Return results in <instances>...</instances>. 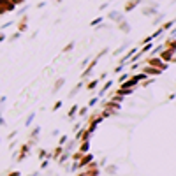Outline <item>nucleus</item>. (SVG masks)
Returning a JSON list of instances; mask_svg holds the SVG:
<instances>
[{
    "mask_svg": "<svg viewBox=\"0 0 176 176\" xmlns=\"http://www.w3.org/2000/svg\"><path fill=\"white\" fill-rule=\"evenodd\" d=\"M88 109H90V107H88V106H83V107H78V111H79L78 115H79L81 118H85V116H86V113H88Z\"/></svg>",
    "mask_w": 176,
    "mask_h": 176,
    "instance_id": "obj_22",
    "label": "nucleus"
},
{
    "mask_svg": "<svg viewBox=\"0 0 176 176\" xmlns=\"http://www.w3.org/2000/svg\"><path fill=\"white\" fill-rule=\"evenodd\" d=\"M123 67H125V65H123V63H120V65H118V67H116V69H115L113 72H115V74H122V71H123Z\"/></svg>",
    "mask_w": 176,
    "mask_h": 176,
    "instance_id": "obj_32",
    "label": "nucleus"
},
{
    "mask_svg": "<svg viewBox=\"0 0 176 176\" xmlns=\"http://www.w3.org/2000/svg\"><path fill=\"white\" fill-rule=\"evenodd\" d=\"M27 23H28V16H21V19H19V23H18V30L23 34L25 30H27Z\"/></svg>",
    "mask_w": 176,
    "mask_h": 176,
    "instance_id": "obj_12",
    "label": "nucleus"
},
{
    "mask_svg": "<svg viewBox=\"0 0 176 176\" xmlns=\"http://www.w3.org/2000/svg\"><path fill=\"white\" fill-rule=\"evenodd\" d=\"M164 18H166V14H164V12H157V16L151 19V21H153V25H162Z\"/></svg>",
    "mask_w": 176,
    "mask_h": 176,
    "instance_id": "obj_18",
    "label": "nucleus"
},
{
    "mask_svg": "<svg viewBox=\"0 0 176 176\" xmlns=\"http://www.w3.org/2000/svg\"><path fill=\"white\" fill-rule=\"evenodd\" d=\"M55 2H56V4H62V2H63V0H55Z\"/></svg>",
    "mask_w": 176,
    "mask_h": 176,
    "instance_id": "obj_44",
    "label": "nucleus"
},
{
    "mask_svg": "<svg viewBox=\"0 0 176 176\" xmlns=\"http://www.w3.org/2000/svg\"><path fill=\"white\" fill-rule=\"evenodd\" d=\"M88 150H90V143H88V141H81L78 151H81V153H88Z\"/></svg>",
    "mask_w": 176,
    "mask_h": 176,
    "instance_id": "obj_19",
    "label": "nucleus"
},
{
    "mask_svg": "<svg viewBox=\"0 0 176 176\" xmlns=\"http://www.w3.org/2000/svg\"><path fill=\"white\" fill-rule=\"evenodd\" d=\"M62 151H63V146H60V144H58V148H55V150H53V151L50 153V159L56 160V159H58V157L62 155Z\"/></svg>",
    "mask_w": 176,
    "mask_h": 176,
    "instance_id": "obj_15",
    "label": "nucleus"
},
{
    "mask_svg": "<svg viewBox=\"0 0 176 176\" xmlns=\"http://www.w3.org/2000/svg\"><path fill=\"white\" fill-rule=\"evenodd\" d=\"M116 25H118V30H120V32H123V34H129V32H130V25H129V21L122 19L120 23H116Z\"/></svg>",
    "mask_w": 176,
    "mask_h": 176,
    "instance_id": "obj_11",
    "label": "nucleus"
},
{
    "mask_svg": "<svg viewBox=\"0 0 176 176\" xmlns=\"http://www.w3.org/2000/svg\"><path fill=\"white\" fill-rule=\"evenodd\" d=\"M34 118H35V115H34V113H32V115H30V116H28V118H27V127H28V125H30V123H32V122H34Z\"/></svg>",
    "mask_w": 176,
    "mask_h": 176,
    "instance_id": "obj_36",
    "label": "nucleus"
},
{
    "mask_svg": "<svg viewBox=\"0 0 176 176\" xmlns=\"http://www.w3.org/2000/svg\"><path fill=\"white\" fill-rule=\"evenodd\" d=\"M141 12H143L144 16L157 14V4H155V2H151V6H150V7H143V9H141Z\"/></svg>",
    "mask_w": 176,
    "mask_h": 176,
    "instance_id": "obj_9",
    "label": "nucleus"
},
{
    "mask_svg": "<svg viewBox=\"0 0 176 176\" xmlns=\"http://www.w3.org/2000/svg\"><path fill=\"white\" fill-rule=\"evenodd\" d=\"M143 4V0H129V2L125 4V12H130V11H134L138 6Z\"/></svg>",
    "mask_w": 176,
    "mask_h": 176,
    "instance_id": "obj_8",
    "label": "nucleus"
},
{
    "mask_svg": "<svg viewBox=\"0 0 176 176\" xmlns=\"http://www.w3.org/2000/svg\"><path fill=\"white\" fill-rule=\"evenodd\" d=\"M99 83H100L99 79H92V81H88V83H85V85H86L85 88H86L88 92H92V90H95V88H97V85H99Z\"/></svg>",
    "mask_w": 176,
    "mask_h": 176,
    "instance_id": "obj_16",
    "label": "nucleus"
},
{
    "mask_svg": "<svg viewBox=\"0 0 176 176\" xmlns=\"http://www.w3.org/2000/svg\"><path fill=\"white\" fill-rule=\"evenodd\" d=\"M146 65H151V67H157V69H160V71H166L169 63H164L159 56H148V58H146Z\"/></svg>",
    "mask_w": 176,
    "mask_h": 176,
    "instance_id": "obj_1",
    "label": "nucleus"
},
{
    "mask_svg": "<svg viewBox=\"0 0 176 176\" xmlns=\"http://www.w3.org/2000/svg\"><path fill=\"white\" fill-rule=\"evenodd\" d=\"M107 19H109V21H115V23H120L122 19H125V16H123L120 11H111V12L107 14Z\"/></svg>",
    "mask_w": 176,
    "mask_h": 176,
    "instance_id": "obj_7",
    "label": "nucleus"
},
{
    "mask_svg": "<svg viewBox=\"0 0 176 176\" xmlns=\"http://www.w3.org/2000/svg\"><path fill=\"white\" fill-rule=\"evenodd\" d=\"M100 106H102V109H111V111H120L122 109V104H118V102H115V100H102L100 102Z\"/></svg>",
    "mask_w": 176,
    "mask_h": 176,
    "instance_id": "obj_3",
    "label": "nucleus"
},
{
    "mask_svg": "<svg viewBox=\"0 0 176 176\" xmlns=\"http://www.w3.org/2000/svg\"><path fill=\"white\" fill-rule=\"evenodd\" d=\"M9 176H19V171H12V173H9Z\"/></svg>",
    "mask_w": 176,
    "mask_h": 176,
    "instance_id": "obj_41",
    "label": "nucleus"
},
{
    "mask_svg": "<svg viewBox=\"0 0 176 176\" xmlns=\"http://www.w3.org/2000/svg\"><path fill=\"white\" fill-rule=\"evenodd\" d=\"M134 78H136V79H138L139 83H141V81H144V79H148V76H146L144 72H139V74H134Z\"/></svg>",
    "mask_w": 176,
    "mask_h": 176,
    "instance_id": "obj_24",
    "label": "nucleus"
},
{
    "mask_svg": "<svg viewBox=\"0 0 176 176\" xmlns=\"http://www.w3.org/2000/svg\"><path fill=\"white\" fill-rule=\"evenodd\" d=\"M113 85H115V83H113V79H109V81H106V83L102 85V88H100V90H99L97 97H99V99H102V97H104V95H106V94H107L109 90H111V86H113Z\"/></svg>",
    "mask_w": 176,
    "mask_h": 176,
    "instance_id": "obj_6",
    "label": "nucleus"
},
{
    "mask_svg": "<svg viewBox=\"0 0 176 176\" xmlns=\"http://www.w3.org/2000/svg\"><path fill=\"white\" fill-rule=\"evenodd\" d=\"M106 78H107V72H102V74H100V76H99V81H104V79H106Z\"/></svg>",
    "mask_w": 176,
    "mask_h": 176,
    "instance_id": "obj_38",
    "label": "nucleus"
},
{
    "mask_svg": "<svg viewBox=\"0 0 176 176\" xmlns=\"http://www.w3.org/2000/svg\"><path fill=\"white\" fill-rule=\"evenodd\" d=\"M143 72H144L146 76H150V78H157V76H160L164 71H160V69H157V67H151V65H144V67H143Z\"/></svg>",
    "mask_w": 176,
    "mask_h": 176,
    "instance_id": "obj_5",
    "label": "nucleus"
},
{
    "mask_svg": "<svg viewBox=\"0 0 176 176\" xmlns=\"http://www.w3.org/2000/svg\"><path fill=\"white\" fill-rule=\"evenodd\" d=\"M39 132H41V127H39V125H35V129L32 130V138H34V139L37 138V134H39Z\"/></svg>",
    "mask_w": 176,
    "mask_h": 176,
    "instance_id": "obj_30",
    "label": "nucleus"
},
{
    "mask_svg": "<svg viewBox=\"0 0 176 176\" xmlns=\"http://www.w3.org/2000/svg\"><path fill=\"white\" fill-rule=\"evenodd\" d=\"M173 39H176V27H173V28H171V32H169V35H167V39H166V41H173Z\"/></svg>",
    "mask_w": 176,
    "mask_h": 176,
    "instance_id": "obj_25",
    "label": "nucleus"
},
{
    "mask_svg": "<svg viewBox=\"0 0 176 176\" xmlns=\"http://www.w3.org/2000/svg\"><path fill=\"white\" fill-rule=\"evenodd\" d=\"M164 63H171V60H173V56H174V51H171V50H167V48H164L159 55H157Z\"/></svg>",
    "mask_w": 176,
    "mask_h": 176,
    "instance_id": "obj_4",
    "label": "nucleus"
},
{
    "mask_svg": "<svg viewBox=\"0 0 176 176\" xmlns=\"http://www.w3.org/2000/svg\"><path fill=\"white\" fill-rule=\"evenodd\" d=\"M88 63H90V58H85V60H81V67H86Z\"/></svg>",
    "mask_w": 176,
    "mask_h": 176,
    "instance_id": "obj_37",
    "label": "nucleus"
},
{
    "mask_svg": "<svg viewBox=\"0 0 176 176\" xmlns=\"http://www.w3.org/2000/svg\"><path fill=\"white\" fill-rule=\"evenodd\" d=\"M83 86H85V83H83V81H79L78 85H74V88L69 92V97H71V99H74V97H76V95L81 92V88H83Z\"/></svg>",
    "mask_w": 176,
    "mask_h": 176,
    "instance_id": "obj_10",
    "label": "nucleus"
},
{
    "mask_svg": "<svg viewBox=\"0 0 176 176\" xmlns=\"http://www.w3.org/2000/svg\"><path fill=\"white\" fill-rule=\"evenodd\" d=\"M72 48H74V42H69L67 46L63 48V53H67V51H72Z\"/></svg>",
    "mask_w": 176,
    "mask_h": 176,
    "instance_id": "obj_31",
    "label": "nucleus"
},
{
    "mask_svg": "<svg viewBox=\"0 0 176 176\" xmlns=\"http://www.w3.org/2000/svg\"><path fill=\"white\" fill-rule=\"evenodd\" d=\"M129 46H130L129 42H127V44H122V46H120V48H118L116 51H113V56H118V55H122V53H123V51H125V50H127Z\"/></svg>",
    "mask_w": 176,
    "mask_h": 176,
    "instance_id": "obj_20",
    "label": "nucleus"
},
{
    "mask_svg": "<svg viewBox=\"0 0 176 176\" xmlns=\"http://www.w3.org/2000/svg\"><path fill=\"white\" fill-rule=\"evenodd\" d=\"M63 85H65V78H58V79L55 81V85H53V90H51V92L56 94L58 90H62V86H63Z\"/></svg>",
    "mask_w": 176,
    "mask_h": 176,
    "instance_id": "obj_13",
    "label": "nucleus"
},
{
    "mask_svg": "<svg viewBox=\"0 0 176 176\" xmlns=\"http://www.w3.org/2000/svg\"><path fill=\"white\" fill-rule=\"evenodd\" d=\"M60 107H62V100H56L53 104V111H56V109H60Z\"/></svg>",
    "mask_w": 176,
    "mask_h": 176,
    "instance_id": "obj_34",
    "label": "nucleus"
},
{
    "mask_svg": "<svg viewBox=\"0 0 176 176\" xmlns=\"http://www.w3.org/2000/svg\"><path fill=\"white\" fill-rule=\"evenodd\" d=\"M67 139H69V138H67V136H62V138H60V139H58V144H60V146H63V144H65V143H67Z\"/></svg>",
    "mask_w": 176,
    "mask_h": 176,
    "instance_id": "obj_33",
    "label": "nucleus"
},
{
    "mask_svg": "<svg viewBox=\"0 0 176 176\" xmlns=\"http://www.w3.org/2000/svg\"><path fill=\"white\" fill-rule=\"evenodd\" d=\"M107 51H109V50H107V48H104V50H102V51H100V53H99V55H97V58H99V60H100V58H102V56H104V55H106V53H107Z\"/></svg>",
    "mask_w": 176,
    "mask_h": 176,
    "instance_id": "obj_35",
    "label": "nucleus"
},
{
    "mask_svg": "<svg viewBox=\"0 0 176 176\" xmlns=\"http://www.w3.org/2000/svg\"><path fill=\"white\" fill-rule=\"evenodd\" d=\"M130 78V74L129 72H123V74H120V78H118V83H123V81H127Z\"/></svg>",
    "mask_w": 176,
    "mask_h": 176,
    "instance_id": "obj_26",
    "label": "nucleus"
},
{
    "mask_svg": "<svg viewBox=\"0 0 176 176\" xmlns=\"http://www.w3.org/2000/svg\"><path fill=\"white\" fill-rule=\"evenodd\" d=\"M102 19H104V18H102V16H99V18H95V19L92 21L90 25H92V27H97V25H100V23H102Z\"/></svg>",
    "mask_w": 176,
    "mask_h": 176,
    "instance_id": "obj_27",
    "label": "nucleus"
},
{
    "mask_svg": "<svg viewBox=\"0 0 176 176\" xmlns=\"http://www.w3.org/2000/svg\"><path fill=\"white\" fill-rule=\"evenodd\" d=\"M4 39H6V37H4V34H0V41H4Z\"/></svg>",
    "mask_w": 176,
    "mask_h": 176,
    "instance_id": "obj_43",
    "label": "nucleus"
},
{
    "mask_svg": "<svg viewBox=\"0 0 176 176\" xmlns=\"http://www.w3.org/2000/svg\"><path fill=\"white\" fill-rule=\"evenodd\" d=\"M107 6H109V2H106V4H102V6H100V7H99V11H104V9H106V7H107Z\"/></svg>",
    "mask_w": 176,
    "mask_h": 176,
    "instance_id": "obj_39",
    "label": "nucleus"
},
{
    "mask_svg": "<svg viewBox=\"0 0 176 176\" xmlns=\"http://www.w3.org/2000/svg\"><path fill=\"white\" fill-rule=\"evenodd\" d=\"M30 176H39V173H34V174H30Z\"/></svg>",
    "mask_w": 176,
    "mask_h": 176,
    "instance_id": "obj_45",
    "label": "nucleus"
},
{
    "mask_svg": "<svg viewBox=\"0 0 176 176\" xmlns=\"http://www.w3.org/2000/svg\"><path fill=\"white\" fill-rule=\"evenodd\" d=\"M174 23H176V19H171V21H164V23H162V25H159V27H160L164 32H169V30L174 27Z\"/></svg>",
    "mask_w": 176,
    "mask_h": 176,
    "instance_id": "obj_14",
    "label": "nucleus"
},
{
    "mask_svg": "<svg viewBox=\"0 0 176 176\" xmlns=\"http://www.w3.org/2000/svg\"><path fill=\"white\" fill-rule=\"evenodd\" d=\"M39 159H41V160H44V159H50V153H48V150H39Z\"/></svg>",
    "mask_w": 176,
    "mask_h": 176,
    "instance_id": "obj_23",
    "label": "nucleus"
},
{
    "mask_svg": "<svg viewBox=\"0 0 176 176\" xmlns=\"http://www.w3.org/2000/svg\"><path fill=\"white\" fill-rule=\"evenodd\" d=\"M106 173H107V174H115V173H116V166H107V167H106Z\"/></svg>",
    "mask_w": 176,
    "mask_h": 176,
    "instance_id": "obj_28",
    "label": "nucleus"
},
{
    "mask_svg": "<svg viewBox=\"0 0 176 176\" xmlns=\"http://www.w3.org/2000/svg\"><path fill=\"white\" fill-rule=\"evenodd\" d=\"M78 107H79L78 104H76V106H72V107H71V111L67 113V116H69L71 120H74V118H76V111H78Z\"/></svg>",
    "mask_w": 176,
    "mask_h": 176,
    "instance_id": "obj_21",
    "label": "nucleus"
},
{
    "mask_svg": "<svg viewBox=\"0 0 176 176\" xmlns=\"http://www.w3.org/2000/svg\"><path fill=\"white\" fill-rule=\"evenodd\" d=\"M97 102H99V97H92L90 100H88V107H94Z\"/></svg>",
    "mask_w": 176,
    "mask_h": 176,
    "instance_id": "obj_29",
    "label": "nucleus"
},
{
    "mask_svg": "<svg viewBox=\"0 0 176 176\" xmlns=\"http://www.w3.org/2000/svg\"><path fill=\"white\" fill-rule=\"evenodd\" d=\"M79 127H83V125H81V123H76V125H74V127H72V130H74V132H76V130H78V129H79Z\"/></svg>",
    "mask_w": 176,
    "mask_h": 176,
    "instance_id": "obj_40",
    "label": "nucleus"
},
{
    "mask_svg": "<svg viewBox=\"0 0 176 176\" xmlns=\"http://www.w3.org/2000/svg\"><path fill=\"white\" fill-rule=\"evenodd\" d=\"M94 159H95V157L92 155V153H83V155H81V159L78 160V167H79V169L86 167L90 162H94Z\"/></svg>",
    "mask_w": 176,
    "mask_h": 176,
    "instance_id": "obj_2",
    "label": "nucleus"
},
{
    "mask_svg": "<svg viewBox=\"0 0 176 176\" xmlns=\"http://www.w3.org/2000/svg\"><path fill=\"white\" fill-rule=\"evenodd\" d=\"M164 48H167V50H171V51L176 53V39H173V41H164Z\"/></svg>",
    "mask_w": 176,
    "mask_h": 176,
    "instance_id": "obj_17",
    "label": "nucleus"
},
{
    "mask_svg": "<svg viewBox=\"0 0 176 176\" xmlns=\"http://www.w3.org/2000/svg\"><path fill=\"white\" fill-rule=\"evenodd\" d=\"M44 6H46V2H39V4H37V9H41V7H44Z\"/></svg>",
    "mask_w": 176,
    "mask_h": 176,
    "instance_id": "obj_42",
    "label": "nucleus"
}]
</instances>
